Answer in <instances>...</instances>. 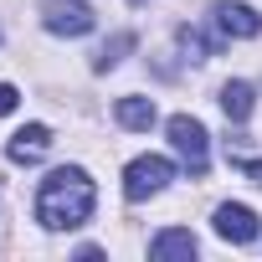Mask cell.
I'll return each instance as SVG.
<instances>
[{"mask_svg":"<svg viewBox=\"0 0 262 262\" xmlns=\"http://www.w3.org/2000/svg\"><path fill=\"white\" fill-rule=\"evenodd\" d=\"M93 201H98V190H93L88 170L62 165V170H52V175L41 180V190H36V221L52 226V231L82 226V221L93 216Z\"/></svg>","mask_w":262,"mask_h":262,"instance_id":"6da1fadb","label":"cell"},{"mask_svg":"<svg viewBox=\"0 0 262 262\" xmlns=\"http://www.w3.org/2000/svg\"><path fill=\"white\" fill-rule=\"evenodd\" d=\"M170 144H175V155L185 160L190 175H206V165H211V139H206V123H201V118L175 113V118H170Z\"/></svg>","mask_w":262,"mask_h":262,"instance_id":"7a4b0ae2","label":"cell"},{"mask_svg":"<svg viewBox=\"0 0 262 262\" xmlns=\"http://www.w3.org/2000/svg\"><path fill=\"white\" fill-rule=\"evenodd\" d=\"M170 180H175V165H170L165 155H139L134 165L123 170V195H128V201H149V195H160Z\"/></svg>","mask_w":262,"mask_h":262,"instance_id":"3957f363","label":"cell"},{"mask_svg":"<svg viewBox=\"0 0 262 262\" xmlns=\"http://www.w3.org/2000/svg\"><path fill=\"white\" fill-rule=\"evenodd\" d=\"M41 26L52 36H88L98 26V16H93L88 0H47L41 6Z\"/></svg>","mask_w":262,"mask_h":262,"instance_id":"277c9868","label":"cell"},{"mask_svg":"<svg viewBox=\"0 0 262 262\" xmlns=\"http://www.w3.org/2000/svg\"><path fill=\"white\" fill-rule=\"evenodd\" d=\"M216 236L221 242H252L257 236V211L252 206H236V201H226V206H216Z\"/></svg>","mask_w":262,"mask_h":262,"instance_id":"5b68a950","label":"cell"},{"mask_svg":"<svg viewBox=\"0 0 262 262\" xmlns=\"http://www.w3.org/2000/svg\"><path fill=\"white\" fill-rule=\"evenodd\" d=\"M47 149H52V128H47V123H26V128H16L11 144H6V155H11L16 165H31V160H41Z\"/></svg>","mask_w":262,"mask_h":262,"instance_id":"8992f818","label":"cell"},{"mask_svg":"<svg viewBox=\"0 0 262 262\" xmlns=\"http://www.w3.org/2000/svg\"><path fill=\"white\" fill-rule=\"evenodd\" d=\"M216 26L226 31V36H257L262 31V16L252 11V6H231V0H221V6H216Z\"/></svg>","mask_w":262,"mask_h":262,"instance_id":"52a82bcc","label":"cell"},{"mask_svg":"<svg viewBox=\"0 0 262 262\" xmlns=\"http://www.w3.org/2000/svg\"><path fill=\"white\" fill-rule=\"evenodd\" d=\"M149 257H160V262H170V257H195V236L180 231V226H170V231H160V236L149 242Z\"/></svg>","mask_w":262,"mask_h":262,"instance_id":"ba28073f","label":"cell"},{"mask_svg":"<svg viewBox=\"0 0 262 262\" xmlns=\"http://www.w3.org/2000/svg\"><path fill=\"white\" fill-rule=\"evenodd\" d=\"M252 82H226L221 88V108H226V118L231 123H242V118H252Z\"/></svg>","mask_w":262,"mask_h":262,"instance_id":"9c48e42d","label":"cell"},{"mask_svg":"<svg viewBox=\"0 0 262 262\" xmlns=\"http://www.w3.org/2000/svg\"><path fill=\"white\" fill-rule=\"evenodd\" d=\"M113 113H118L123 128H149V123H155V103H149V98H118Z\"/></svg>","mask_w":262,"mask_h":262,"instance_id":"30bf717a","label":"cell"},{"mask_svg":"<svg viewBox=\"0 0 262 262\" xmlns=\"http://www.w3.org/2000/svg\"><path fill=\"white\" fill-rule=\"evenodd\" d=\"M128 47H134V36H128V31H123V36H113V41H108V47L98 52V62H93V67H98V72H108V67H118Z\"/></svg>","mask_w":262,"mask_h":262,"instance_id":"8fae6325","label":"cell"},{"mask_svg":"<svg viewBox=\"0 0 262 262\" xmlns=\"http://www.w3.org/2000/svg\"><path fill=\"white\" fill-rule=\"evenodd\" d=\"M180 47L190 52V62H206V57L216 52V47H211V41H206V36L195 31V26H180Z\"/></svg>","mask_w":262,"mask_h":262,"instance_id":"7c38bea8","label":"cell"},{"mask_svg":"<svg viewBox=\"0 0 262 262\" xmlns=\"http://www.w3.org/2000/svg\"><path fill=\"white\" fill-rule=\"evenodd\" d=\"M16 103H21V93H16L11 82H0V118H6V113H11Z\"/></svg>","mask_w":262,"mask_h":262,"instance_id":"4fadbf2b","label":"cell"},{"mask_svg":"<svg viewBox=\"0 0 262 262\" xmlns=\"http://www.w3.org/2000/svg\"><path fill=\"white\" fill-rule=\"evenodd\" d=\"M236 165H242V175H247L252 185H262V160H236Z\"/></svg>","mask_w":262,"mask_h":262,"instance_id":"5bb4252c","label":"cell"},{"mask_svg":"<svg viewBox=\"0 0 262 262\" xmlns=\"http://www.w3.org/2000/svg\"><path fill=\"white\" fill-rule=\"evenodd\" d=\"M134 6H144V0H134Z\"/></svg>","mask_w":262,"mask_h":262,"instance_id":"9a60e30c","label":"cell"}]
</instances>
